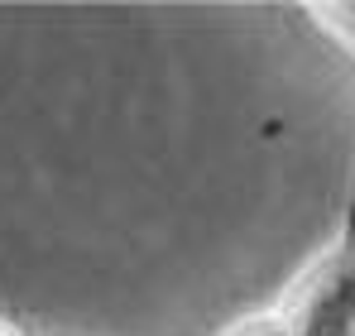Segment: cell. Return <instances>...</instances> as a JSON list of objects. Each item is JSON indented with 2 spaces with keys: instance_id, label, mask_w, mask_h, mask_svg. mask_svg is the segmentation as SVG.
<instances>
[{
  "instance_id": "6da1fadb",
  "label": "cell",
  "mask_w": 355,
  "mask_h": 336,
  "mask_svg": "<svg viewBox=\"0 0 355 336\" xmlns=\"http://www.w3.org/2000/svg\"><path fill=\"white\" fill-rule=\"evenodd\" d=\"M341 293H346V308H351V327H355V260H351V269H346V279L336 283Z\"/></svg>"
},
{
  "instance_id": "7a4b0ae2",
  "label": "cell",
  "mask_w": 355,
  "mask_h": 336,
  "mask_svg": "<svg viewBox=\"0 0 355 336\" xmlns=\"http://www.w3.org/2000/svg\"><path fill=\"white\" fill-rule=\"evenodd\" d=\"M0 336H5V332H0Z\"/></svg>"
}]
</instances>
